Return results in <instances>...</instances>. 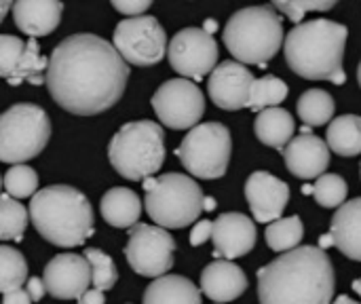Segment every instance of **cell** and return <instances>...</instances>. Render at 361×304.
<instances>
[{
  "instance_id": "obj_1",
  "label": "cell",
  "mask_w": 361,
  "mask_h": 304,
  "mask_svg": "<svg viewBox=\"0 0 361 304\" xmlns=\"http://www.w3.org/2000/svg\"><path fill=\"white\" fill-rule=\"evenodd\" d=\"M127 80L129 63L114 44L95 34H72L53 49L44 85L59 108L95 116L123 97Z\"/></svg>"
},
{
  "instance_id": "obj_2",
  "label": "cell",
  "mask_w": 361,
  "mask_h": 304,
  "mask_svg": "<svg viewBox=\"0 0 361 304\" xmlns=\"http://www.w3.org/2000/svg\"><path fill=\"white\" fill-rule=\"evenodd\" d=\"M334 265L326 250L300 245L258 271L260 304H332Z\"/></svg>"
},
{
  "instance_id": "obj_3",
  "label": "cell",
  "mask_w": 361,
  "mask_h": 304,
  "mask_svg": "<svg viewBox=\"0 0 361 304\" xmlns=\"http://www.w3.org/2000/svg\"><path fill=\"white\" fill-rule=\"evenodd\" d=\"M347 36V25L330 19H311L298 23L288 32L283 44L286 61L302 78L345 85L347 74L343 70V57Z\"/></svg>"
},
{
  "instance_id": "obj_4",
  "label": "cell",
  "mask_w": 361,
  "mask_h": 304,
  "mask_svg": "<svg viewBox=\"0 0 361 304\" xmlns=\"http://www.w3.org/2000/svg\"><path fill=\"white\" fill-rule=\"evenodd\" d=\"M38 235L57 248H78L93 237V207L74 186L55 184L38 190L30 203Z\"/></svg>"
},
{
  "instance_id": "obj_5",
  "label": "cell",
  "mask_w": 361,
  "mask_h": 304,
  "mask_svg": "<svg viewBox=\"0 0 361 304\" xmlns=\"http://www.w3.org/2000/svg\"><path fill=\"white\" fill-rule=\"evenodd\" d=\"M222 40L237 61L267 68V61L286 44L283 19L273 4L245 6L231 15Z\"/></svg>"
},
{
  "instance_id": "obj_6",
  "label": "cell",
  "mask_w": 361,
  "mask_h": 304,
  "mask_svg": "<svg viewBox=\"0 0 361 304\" xmlns=\"http://www.w3.org/2000/svg\"><path fill=\"white\" fill-rule=\"evenodd\" d=\"M110 165L129 182L152 178L165 163V131L154 121L123 125L108 144Z\"/></svg>"
},
{
  "instance_id": "obj_7",
  "label": "cell",
  "mask_w": 361,
  "mask_h": 304,
  "mask_svg": "<svg viewBox=\"0 0 361 304\" xmlns=\"http://www.w3.org/2000/svg\"><path fill=\"white\" fill-rule=\"evenodd\" d=\"M146 212L157 226L163 229H186L199 222L205 209V197L201 186L184 174H163L159 178L144 180Z\"/></svg>"
},
{
  "instance_id": "obj_8",
  "label": "cell",
  "mask_w": 361,
  "mask_h": 304,
  "mask_svg": "<svg viewBox=\"0 0 361 304\" xmlns=\"http://www.w3.org/2000/svg\"><path fill=\"white\" fill-rule=\"evenodd\" d=\"M51 140V118L36 104H15L0 118V161L21 165Z\"/></svg>"
},
{
  "instance_id": "obj_9",
  "label": "cell",
  "mask_w": 361,
  "mask_h": 304,
  "mask_svg": "<svg viewBox=\"0 0 361 304\" xmlns=\"http://www.w3.org/2000/svg\"><path fill=\"white\" fill-rule=\"evenodd\" d=\"M182 167L201 180H218L226 174L233 138L222 123H199L192 127L176 150Z\"/></svg>"
},
{
  "instance_id": "obj_10",
  "label": "cell",
  "mask_w": 361,
  "mask_h": 304,
  "mask_svg": "<svg viewBox=\"0 0 361 304\" xmlns=\"http://www.w3.org/2000/svg\"><path fill=\"white\" fill-rule=\"evenodd\" d=\"M112 44L127 63L142 68L159 63L169 51L163 25L150 15L127 17L118 21V25L114 28Z\"/></svg>"
},
{
  "instance_id": "obj_11",
  "label": "cell",
  "mask_w": 361,
  "mask_h": 304,
  "mask_svg": "<svg viewBox=\"0 0 361 304\" xmlns=\"http://www.w3.org/2000/svg\"><path fill=\"white\" fill-rule=\"evenodd\" d=\"M127 237L129 241L125 245V258L137 275L159 279L171 271L176 241L167 229L140 222L129 229Z\"/></svg>"
},
{
  "instance_id": "obj_12",
  "label": "cell",
  "mask_w": 361,
  "mask_h": 304,
  "mask_svg": "<svg viewBox=\"0 0 361 304\" xmlns=\"http://www.w3.org/2000/svg\"><path fill=\"white\" fill-rule=\"evenodd\" d=\"M152 108L169 129H192L205 114V97L190 78L165 80L152 95Z\"/></svg>"
},
{
  "instance_id": "obj_13",
  "label": "cell",
  "mask_w": 361,
  "mask_h": 304,
  "mask_svg": "<svg viewBox=\"0 0 361 304\" xmlns=\"http://www.w3.org/2000/svg\"><path fill=\"white\" fill-rule=\"evenodd\" d=\"M171 68L190 80H201L218 68V42L203 28H184L169 40Z\"/></svg>"
},
{
  "instance_id": "obj_14",
  "label": "cell",
  "mask_w": 361,
  "mask_h": 304,
  "mask_svg": "<svg viewBox=\"0 0 361 304\" xmlns=\"http://www.w3.org/2000/svg\"><path fill=\"white\" fill-rule=\"evenodd\" d=\"M47 292L57 300H78L93 284L91 265L80 254H59L42 271Z\"/></svg>"
},
{
  "instance_id": "obj_15",
  "label": "cell",
  "mask_w": 361,
  "mask_h": 304,
  "mask_svg": "<svg viewBox=\"0 0 361 304\" xmlns=\"http://www.w3.org/2000/svg\"><path fill=\"white\" fill-rule=\"evenodd\" d=\"M256 78L241 61H222L207 83V93L212 102L222 110H241L250 106L252 87Z\"/></svg>"
},
{
  "instance_id": "obj_16",
  "label": "cell",
  "mask_w": 361,
  "mask_h": 304,
  "mask_svg": "<svg viewBox=\"0 0 361 304\" xmlns=\"http://www.w3.org/2000/svg\"><path fill=\"white\" fill-rule=\"evenodd\" d=\"M245 199L254 220L271 224L281 218L290 201V186L269 171H254L245 182Z\"/></svg>"
},
{
  "instance_id": "obj_17",
  "label": "cell",
  "mask_w": 361,
  "mask_h": 304,
  "mask_svg": "<svg viewBox=\"0 0 361 304\" xmlns=\"http://www.w3.org/2000/svg\"><path fill=\"white\" fill-rule=\"evenodd\" d=\"M256 237L258 233L252 218L237 212L222 214L220 218L214 220V235H212L214 256L224 260L241 258L254 250Z\"/></svg>"
},
{
  "instance_id": "obj_18",
  "label": "cell",
  "mask_w": 361,
  "mask_h": 304,
  "mask_svg": "<svg viewBox=\"0 0 361 304\" xmlns=\"http://www.w3.org/2000/svg\"><path fill=\"white\" fill-rule=\"evenodd\" d=\"M330 146L322 138L311 133L296 135L286 148H283V161L290 174H294L300 180H313L322 178L330 165Z\"/></svg>"
},
{
  "instance_id": "obj_19",
  "label": "cell",
  "mask_w": 361,
  "mask_h": 304,
  "mask_svg": "<svg viewBox=\"0 0 361 304\" xmlns=\"http://www.w3.org/2000/svg\"><path fill=\"white\" fill-rule=\"evenodd\" d=\"M247 290V275L231 260L209 262L201 273V292L214 303H233Z\"/></svg>"
},
{
  "instance_id": "obj_20",
  "label": "cell",
  "mask_w": 361,
  "mask_h": 304,
  "mask_svg": "<svg viewBox=\"0 0 361 304\" xmlns=\"http://www.w3.org/2000/svg\"><path fill=\"white\" fill-rule=\"evenodd\" d=\"M63 4L59 0H17L13 21L27 38L51 34L61 21Z\"/></svg>"
},
{
  "instance_id": "obj_21",
  "label": "cell",
  "mask_w": 361,
  "mask_h": 304,
  "mask_svg": "<svg viewBox=\"0 0 361 304\" xmlns=\"http://www.w3.org/2000/svg\"><path fill=\"white\" fill-rule=\"evenodd\" d=\"M330 235L341 254L361 262V197L347 201L336 209L330 224Z\"/></svg>"
},
{
  "instance_id": "obj_22",
  "label": "cell",
  "mask_w": 361,
  "mask_h": 304,
  "mask_svg": "<svg viewBox=\"0 0 361 304\" xmlns=\"http://www.w3.org/2000/svg\"><path fill=\"white\" fill-rule=\"evenodd\" d=\"M102 218L114 229H133L140 224L142 201L131 188H110L99 201Z\"/></svg>"
},
{
  "instance_id": "obj_23",
  "label": "cell",
  "mask_w": 361,
  "mask_h": 304,
  "mask_svg": "<svg viewBox=\"0 0 361 304\" xmlns=\"http://www.w3.org/2000/svg\"><path fill=\"white\" fill-rule=\"evenodd\" d=\"M144 304H201V288L182 275H163L146 288Z\"/></svg>"
},
{
  "instance_id": "obj_24",
  "label": "cell",
  "mask_w": 361,
  "mask_h": 304,
  "mask_svg": "<svg viewBox=\"0 0 361 304\" xmlns=\"http://www.w3.org/2000/svg\"><path fill=\"white\" fill-rule=\"evenodd\" d=\"M294 118L288 110L283 108H267L262 112H258L256 123H254V133L256 138L271 148L283 150L292 140H294Z\"/></svg>"
},
{
  "instance_id": "obj_25",
  "label": "cell",
  "mask_w": 361,
  "mask_h": 304,
  "mask_svg": "<svg viewBox=\"0 0 361 304\" xmlns=\"http://www.w3.org/2000/svg\"><path fill=\"white\" fill-rule=\"evenodd\" d=\"M326 138L330 150L338 157H357L361 154V116L343 114L334 118L328 127Z\"/></svg>"
},
{
  "instance_id": "obj_26",
  "label": "cell",
  "mask_w": 361,
  "mask_h": 304,
  "mask_svg": "<svg viewBox=\"0 0 361 304\" xmlns=\"http://www.w3.org/2000/svg\"><path fill=\"white\" fill-rule=\"evenodd\" d=\"M298 116L302 118V125L309 127H322L334 121V97L324 89H309L298 99Z\"/></svg>"
},
{
  "instance_id": "obj_27",
  "label": "cell",
  "mask_w": 361,
  "mask_h": 304,
  "mask_svg": "<svg viewBox=\"0 0 361 304\" xmlns=\"http://www.w3.org/2000/svg\"><path fill=\"white\" fill-rule=\"evenodd\" d=\"M267 245L277 252H292L296 248H300V241L305 237V224L300 220V216H290V218H279L275 222H271L267 226Z\"/></svg>"
},
{
  "instance_id": "obj_28",
  "label": "cell",
  "mask_w": 361,
  "mask_h": 304,
  "mask_svg": "<svg viewBox=\"0 0 361 304\" xmlns=\"http://www.w3.org/2000/svg\"><path fill=\"white\" fill-rule=\"evenodd\" d=\"M47 68L49 59L40 55V47L36 38H30L25 44V53L15 70V74L6 80L8 85L17 87L19 83H30V85H44L47 83Z\"/></svg>"
},
{
  "instance_id": "obj_29",
  "label": "cell",
  "mask_w": 361,
  "mask_h": 304,
  "mask_svg": "<svg viewBox=\"0 0 361 304\" xmlns=\"http://www.w3.org/2000/svg\"><path fill=\"white\" fill-rule=\"evenodd\" d=\"M30 209H25L11 195L0 197V239L2 241H21L30 222Z\"/></svg>"
},
{
  "instance_id": "obj_30",
  "label": "cell",
  "mask_w": 361,
  "mask_h": 304,
  "mask_svg": "<svg viewBox=\"0 0 361 304\" xmlns=\"http://www.w3.org/2000/svg\"><path fill=\"white\" fill-rule=\"evenodd\" d=\"M0 290L2 294L21 290L23 284H27V262L11 245H0Z\"/></svg>"
},
{
  "instance_id": "obj_31",
  "label": "cell",
  "mask_w": 361,
  "mask_h": 304,
  "mask_svg": "<svg viewBox=\"0 0 361 304\" xmlns=\"http://www.w3.org/2000/svg\"><path fill=\"white\" fill-rule=\"evenodd\" d=\"M288 97V85L277 76H262L256 78L250 97V110L262 112L267 108H277Z\"/></svg>"
},
{
  "instance_id": "obj_32",
  "label": "cell",
  "mask_w": 361,
  "mask_h": 304,
  "mask_svg": "<svg viewBox=\"0 0 361 304\" xmlns=\"http://www.w3.org/2000/svg\"><path fill=\"white\" fill-rule=\"evenodd\" d=\"M4 193L13 199H30L38 193V174L27 165H13L4 174Z\"/></svg>"
},
{
  "instance_id": "obj_33",
  "label": "cell",
  "mask_w": 361,
  "mask_h": 304,
  "mask_svg": "<svg viewBox=\"0 0 361 304\" xmlns=\"http://www.w3.org/2000/svg\"><path fill=\"white\" fill-rule=\"evenodd\" d=\"M313 186H315L313 197L322 207L338 209L341 205H345L349 188H347V182L338 174H324L322 178H317V182Z\"/></svg>"
},
{
  "instance_id": "obj_34",
  "label": "cell",
  "mask_w": 361,
  "mask_h": 304,
  "mask_svg": "<svg viewBox=\"0 0 361 304\" xmlns=\"http://www.w3.org/2000/svg\"><path fill=\"white\" fill-rule=\"evenodd\" d=\"M85 258L89 260L91 265V273H93V288L106 292V290H112L118 281V271L112 262V258L97 250V248H87L85 250Z\"/></svg>"
},
{
  "instance_id": "obj_35",
  "label": "cell",
  "mask_w": 361,
  "mask_h": 304,
  "mask_svg": "<svg viewBox=\"0 0 361 304\" xmlns=\"http://www.w3.org/2000/svg\"><path fill=\"white\" fill-rule=\"evenodd\" d=\"M25 44H27L25 40L17 38L13 34L0 36V76L4 80H8L15 74V70L25 53Z\"/></svg>"
},
{
  "instance_id": "obj_36",
  "label": "cell",
  "mask_w": 361,
  "mask_h": 304,
  "mask_svg": "<svg viewBox=\"0 0 361 304\" xmlns=\"http://www.w3.org/2000/svg\"><path fill=\"white\" fill-rule=\"evenodd\" d=\"M277 11L288 15L292 21H302L307 13L313 11H330L338 4V0H271Z\"/></svg>"
},
{
  "instance_id": "obj_37",
  "label": "cell",
  "mask_w": 361,
  "mask_h": 304,
  "mask_svg": "<svg viewBox=\"0 0 361 304\" xmlns=\"http://www.w3.org/2000/svg\"><path fill=\"white\" fill-rule=\"evenodd\" d=\"M110 2H112V6H114L118 13H123V15L140 17V15H144V13L152 6L154 0H110Z\"/></svg>"
},
{
  "instance_id": "obj_38",
  "label": "cell",
  "mask_w": 361,
  "mask_h": 304,
  "mask_svg": "<svg viewBox=\"0 0 361 304\" xmlns=\"http://www.w3.org/2000/svg\"><path fill=\"white\" fill-rule=\"evenodd\" d=\"M212 235H214V222L212 220H199V222H195V226L190 231V245L199 248L205 241H209Z\"/></svg>"
},
{
  "instance_id": "obj_39",
  "label": "cell",
  "mask_w": 361,
  "mask_h": 304,
  "mask_svg": "<svg viewBox=\"0 0 361 304\" xmlns=\"http://www.w3.org/2000/svg\"><path fill=\"white\" fill-rule=\"evenodd\" d=\"M25 290H27V294L32 296V300H34V303H40V300L44 298V294H49V292H47V286H44V281H42V279H38V277H32V279H27V284H25Z\"/></svg>"
},
{
  "instance_id": "obj_40",
  "label": "cell",
  "mask_w": 361,
  "mask_h": 304,
  "mask_svg": "<svg viewBox=\"0 0 361 304\" xmlns=\"http://www.w3.org/2000/svg\"><path fill=\"white\" fill-rule=\"evenodd\" d=\"M32 296L27 294V290H13V292H6L2 304H32Z\"/></svg>"
},
{
  "instance_id": "obj_41",
  "label": "cell",
  "mask_w": 361,
  "mask_h": 304,
  "mask_svg": "<svg viewBox=\"0 0 361 304\" xmlns=\"http://www.w3.org/2000/svg\"><path fill=\"white\" fill-rule=\"evenodd\" d=\"M78 304H106V298H104V292H102V290L89 288V290L78 298Z\"/></svg>"
},
{
  "instance_id": "obj_42",
  "label": "cell",
  "mask_w": 361,
  "mask_h": 304,
  "mask_svg": "<svg viewBox=\"0 0 361 304\" xmlns=\"http://www.w3.org/2000/svg\"><path fill=\"white\" fill-rule=\"evenodd\" d=\"M319 248H322V250L334 248V239H332V235H330V233H328V235H322V237H319Z\"/></svg>"
},
{
  "instance_id": "obj_43",
  "label": "cell",
  "mask_w": 361,
  "mask_h": 304,
  "mask_svg": "<svg viewBox=\"0 0 361 304\" xmlns=\"http://www.w3.org/2000/svg\"><path fill=\"white\" fill-rule=\"evenodd\" d=\"M15 2H17V0H2V8H0V21H2V19L8 15V11L15 6Z\"/></svg>"
},
{
  "instance_id": "obj_44",
  "label": "cell",
  "mask_w": 361,
  "mask_h": 304,
  "mask_svg": "<svg viewBox=\"0 0 361 304\" xmlns=\"http://www.w3.org/2000/svg\"><path fill=\"white\" fill-rule=\"evenodd\" d=\"M203 30H205V32H209V34H216V32H218V21L207 19V21L203 23Z\"/></svg>"
},
{
  "instance_id": "obj_45",
  "label": "cell",
  "mask_w": 361,
  "mask_h": 304,
  "mask_svg": "<svg viewBox=\"0 0 361 304\" xmlns=\"http://www.w3.org/2000/svg\"><path fill=\"white\" fill-rule=\"evenodd\" d=\"M203 207H205V212H214V209H216V199H214V197H205Z\"/></svg>"
},
{
  "instance_id": "obj_46",
  "label": "cell",
  "mask_w": 361,
  "mask_h": 304,
  "mask_svg": "<svg viewBox=\"0 0 361 304\" xmlns=\"http://www.w3.org/2000/svg\"><path fill=\"white\" fill-rule=\"evenodd\" d=\"M332 304H361V303H355L353 298H349V296H345V294H343V296H338V298H336Z\"/></svg>"
},
{
  "instance_id": "obj_47",
  "label": "cell",
  "mask_w": 361,
  "mask_h": 304,
  "mask_svg": "<svg viewBox=\"0 0 361 304\" xmlns=\"http://www.w3.org/2000/svg\"><path fill=\"white\" fill-rule=\"evenodd\" d=\"M353 290H355V292H357V294L361 296V277H360V279H355V281H353Z\"/></svg>"
},
{
  "instance_id": "obj_48",
  "label": "cell",
  "mask_w": 361,
  "mask_h": 304,
  "mask_svg": "<svg viewBox=\"0 0 361 304\" xmlns=\"http://www.w3.org/2000/svg\"><path fill=\"white\" fill-rule=\"evenodd\" d=\"M315 186H302V195H313Z\"/></svg>"
},
{
  "instance_id": "obj_49",
  "label": "cell",
  "mask_w": 361,
  "mask_h": 304,
  "mask_svg": "<svg viewBox=\"0 0 361 304\" xmlns=\"http://www.w3.org/2000/svg\"><path fill=\"white\" fill-rule=\"evenodd\" d=\"M357 83H360V87H361V63H360V68H357Z\"/></svg>"
},
{
  "instance_id": "obj_50",
  "label": "cell",
  "mask_w": 361,
  "mask_h": 304,
  "mask_svg": "<svg viewBox=\"0 0 361 304\" xmlns=\"http://www.w3.org/2000/svg\"><path fill=\"white\" fill-rule=\"evenodd\" d=\"M216 304H220V303H216Z\"/></svg>"
},
{
  "instance_id": "obj_51",
  "label": "cell",
  "mask_w": 361,
  "mask_h": 304,
  "mask_svg": "<svg viewBox=\"0 0 361 304\" xmlns=\"http://www.w3.org/2000/svg\"><path fill=\"white\" fill-rule=\"evenodd\" d=\"M360 169H361V165H360Z\"/></svg>"
}]
</instances>
